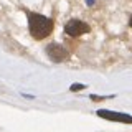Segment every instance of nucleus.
Listing matches in <instances>:
<instances>
[{"instance_id": "7ed1b4c3", "label": "nucleus", "mask_w": 132, "mask_h": 132, "mask_svg": "<svg viewBox=\"0 0 132 132\" xmlns=\"http://www.w3.org/2000/svg\"><path fill=\"white\" fill-rule=\"evenodd\" d=\"M46 55L50 56L51 61L60 63V61L64 60V58H68V50L64 46H61V45H58V43H51V45L46 46Z\"/></svg>"}, {"instance_id": "f257e3e1", "label": "nucleus", "mask_w": 132, "mask_h": 132, "mask_svg": "<svg viewBox=\"0 0 132 132\" xmlns=\"http://www.w3.org/2000/svg\"><path fill=\"white\" fill-rule=\"evenodd\" d=\"M28 28L35 40H43L53 31V20L40 13H31L28 12Z\"/></svg>"}, {"instance_id": "f03ea898", "label": "nucleus", "mask_w": 132, "mask_h": 132, "mask_svg": "<svg viewBox=\"0 0 132 132\" xmlns=\"http://www.w3.org/2000/svg\"><path fill=\"white\" fill-rule=\"evenodd\" d=\"M64 31L68 33L69 36H79L82 33L89 31V25L81 22V20H69V22L64 25Z\"/></svg>"}, {"instance_id": "20e7f679", "label": "nucleus", "mask_w": 132, "mask_h": 132, "mask_svg": "<svg viewBox=\"0 0 132 132\" xmlns=\"http://www.w3.org/2000/svg\"><path fill=\"white\" fill-rule=\"evenodd\" d=\"M129 23H130V27H132V16H130V22H129Z\"/></svg>"}]
</instances>
